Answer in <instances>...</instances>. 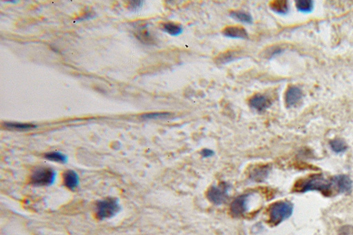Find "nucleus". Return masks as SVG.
Wrapping results in <instances>:
<instances>
[{
	"label": "nucleus",
	"mask_w": 353,
	"mask_h": 235,
	"mask_svg": "<svg viewBox=\"0 0 353 235\" xmlns=\"http://www.w3.org/2000/svg\"><path fill=\"white\" fill-rule=\"evenodd\" d=\"M64 184L67 188L74 190L78 186L80 183L79 176L74 170H67L64 173Z\"/></svg>",
	"instance_id": "nucleus-11"
},
{
	"label": "nucleus",
	"mask_w": 353,
	"mask_h": 235,
	"mask_svg": "<svg viewBox=\"0 0 353 235\" xmlns=\"http://www.w3.org/2000/svg\"><path fill=\"white\" fill-rule=\"evenodd\" d=\"M56 172L49 167H39L34 169L30 177V183L37 186H47L56 181Z\"/></svg>",
	"instance_id": "nucleus-4"
},
{
	"label": "nucleus",
	"mask_w": 353,
	"mask_h": 235,
	"mask_svg": "<svg viewBox=\"0 0 353 235\" xmlns=\"http://www.w3.org/2000/svg\"><path fill=\"white\" fill-rule=\"evenodd\" d=\"M4 126L8 129H14V130H28L36 128V125L32 124L20 123H5Z\"/></svg>",
	"instance_id": "nucleus-19"
},
{
	"label": "nucleus",
	"mask_w": 353,
	"mask_h": 235,
	"mask_svg": "<svg viewBox=\"0 0 353 235\" xmlns=\"http://www.w3.org/2000/svg\"><path fill=\"white\" fill-rule=\"evenodd\" d=\"M334 188L332 180L327 179L323 174H316L310 178L304 180L296 187L300 192L318 191L324 195H330L331 190Z\"/></svg>",
	"instance_id": "nucleus-1"
},
{
	"label": "nucleus",
	"mask_w": 353,
	"mask_h": 235,
	"mask_svg": "<svg viewBox=\"0 0 353 235\" xmlns=\"http://www.w3.org/2000/svg\"><path fill=\"white\" fill-rule=\"evenodd\" d=\"M296 8L304 14H308L314 10V2L311 0H298L296 1Z\"/></svg>",
	"instance_id": "nucleus-18"
},
{
	"label": "nucleus",
	"mask_w": 353,
	"mask_h": 235,
	"mask_svg": "<svg viewBox=\"0 0 353 235\" xmlns=\"http://www.w3.org/2000/svg\"><path fill=\"white\" fill-rule=\"evenodd\" d=\"M121 207L117 198L108 197L96 203V215L99 220L114 217L120 212Z\"/></svg>",
	"instance_id": "nucleus-3"
},
{
	"label": "nucleus",
	"mask_w": 353,
	"mask_h": 235,
	"mask_svg": "<svg viewBox=\"0 0 353 235\" xmlns=\"http://www.w3.org/2000/svg\"><path fill=\"white\" fill-rule=\"evenodd\" d=\"M44 157L48 161L57 162V163H66L67 162L66 156L61 152L47 153V154H45Z\"/></svg>",
	"instance_id": "nucleus-20"
},
{
	"label": "nucleus",
	"mask_w": 353,
	"mask_h": 235,
	"mask_svg": "<svg viewBox=\"0 0 353 235\" xmlns=\"http://www.w3.org/2000/svg\"><path fill=\"white\" fill-rule=\"evenodd\" d=\"M334 188L340 194H348L352 188V181L346 175H338L331 178Z\"/></svg>",
	"instance_id": "nucleus-6"
},
{
	"label": "nucleus",
	"mask_w": 353,
	"mask_h": 235,
	"mask_svg": "<svg viewBox=\"0 0 353 235\" xmlns=\"http://www.w3.org/2000/svg\"><path fill=\"white\" fill-rule=\"evenodd\" d=\"M130 4L131 9H138L142 6V1H134L131 2Z\"/></svg>",
	"instance_id": "nucleus-24"
},
{
	"label": "nucleus",
	"mask_w": 353,
	"mask_h": 235,
	"mask_svg": "<svg viewBox=\"0 0 353 235\" xmlns=\"http://www.w3.org/2000/svg\"><path fill=\"white\" fill-rule=\"evenodd\" d=\"M230 16L236 21L241 22V23L245 24H249V25L252 24V21H254L252 16L249 13L244 12V11H231Z\"/></svg>",
	"instance_id": "nucleus-14"
},
{
	"label": "nucleus",
	"mask_w": 353,
	"mask_h": 235,
	"mask_svg": "<svg viewBox=\"0 0 353 235\" xmlns=\"http://www.w3.org/2000/svg\"><path fill=\"white\" fill-rule=\"evenodd\" d=\"M222 34L226 37L248 39V34L244 27L240 26H228L223 29Z\"/></svg>",
	"instance_id": "nucleus-10"
},
{
	"label": "nucleus",
	"mask_w": 353,
	"mask_h": 235,
	"mask_svg": "<svg viewBox=\"0 0 353 235\" xmlns=\"http://www.w3.org/2000/svg\"><path fill=\"white\" fill-rule=\"evenodd\" d=\"M172 114L169 112H154L143 114L141 117L146 120H158L166 119V118L172 117Z\"/></svg>",
	"instance_id": "nucleus-21"
},
{
	"label": "nucleus",
	"mask_w": 353,
	"mask_h": 235,
	"mask_svg": "<svg viewBox=\"0 0 353 235\" xmlns=\"http://www.w3.org/2000/svg\"><path fill=\"white\" fill-rule=\"evenodd\" d=\"M248 103L250 107L259 112H264L272 105V102H271L270 98L266 95L260 94V93L254 94L249 99Z\"/></svg>",
	"instance_id": "nucleus-8"
},
{
	"label": "nucleus",
	"mask_w": 353,
	"mask_h": 235,
	"mask_svg": "<svg viewBox=\"0 0 353 235\" xmlns=\"http://www.w3.org/2000/svg\"><path fill=\"white\" fill-rule=\"evenodd\" d=\"M330 148L336 154H341L347 150L348 145L344 140L342 138H334L330 142Z\"/></svg>",
	"instance_id": "nucleus-17"
},
{
	"label": "nucleus",
	"mask_w": 353,
	"mask_h": 235,
	"mask_svg": "<svg viewBox=\"0 0 353 235\" xmlns=\"http://www.w3.org/2000/svg\"><path fill=\"white\" fill-rule=\"evenodd\" d=\"M303 97V93L299 87H289L285 94V103L288 107L296 106L301 101Z\"/></svg>",
	"instance_id": "nucleus-9"
},
{
	"label": "nucleus",
	"mask_w": 353,
	"mask_h": 235,
	"mask_svg": "<svg viewBox=\"0 0 353 235\" xmlns=\"http://www.w3.org/2000/svg\"><path fill=\"white\" fill-rule=\"evenodd\" d=\"M270 170V167L268 165L256 167L250 172L251 179L256 182L264 181L268 177Z\"/></svg>",
	"instance_id": "nucleus-12"
},
{
	"label": "nucleus",
	"mask_w": 353,
	"mask_h": 235,
	"mask_svg": "<svg viewBox=\"0 0 353 235\" xmlns=\"http://www.w3.org/2000/svg\"><path fill=\"white\" fill-rule=\"evenodd\" d=\"M269 7L271 10L278 14L286 15L288 14L289 10L288 2L284 0H274L270 2Z\"/></svg>",
	"instance_id": "nucleus-15"
},
{
	"label": "nucleus",
	"mask_w": 353,
	"mask_h": 235,
	"mask_svg": "<svg viewBox=\"0 0 353 235\" xmlns=\"http://www.w3.org/2000/svg\"><path fill=\"white\" fill-rule=\"evenodd\" d=\"M294 212V205L290 202L281 201L272 204L269 208V221L274 225H278L290 218Z\"/></svg>",
	"instance_id": "nucleus-2"
},
{
	"label": "nucleus",
	"mask_w": 353,
	"mask_h": 235,
	"mask_svg": "<svg viewBox=\"0 0 353 235\" xmlns=\"http://www.w3.org/2000/svg\"><path fill=\"white\" fill-rule=\"evenodd\" d=\"M250 194H246L238 196L230 205V212L236 217L242 216L248 208V198Z\"/></svg>",
	"instance_id": "nucleus-7"
},
{
	"label": "nucleus",
	"mask_w": 353,
	"mask_h": 235,
	"mask_svg": "<svg viewBox=\"0 0 353 235\" xmlns=\"http://www.w3.org/2000/svg\"><path fill=\"white\" fill-rule=\"evenodd\" d=\"M229 189L230 185L225 182H222L218 185H212L208 189L207 198L214 205H222L228 199Z\"/></svg>",
	"instance_id": "nucleus-5"
},
{
	"label": "nucleus",
	"mask_w": 353,
	"mask_h": 235,
	"mask_svg": "<svg viewBox=\"0 0 353 235\" xmlns=\"http://www.w3.org/2000/svg\"><path fill=\"white\" fill-rule=\"evenodd\" d=\"M164 31L168 33L170 36H178L183 32V28L181 25L178 24L169 22V23H164L162 25Z\"/></svg>",
	"instance_id": "nucleus-16"
},
{
	"label": "nucleus",
	"mask_w": 353,
	"mask_h": 235,
	"mask_svg": "<svg viewBox=\"0 0 353 235\" xmlns=\"http://www.w3.org/2000/svg\"><path fill=\"white\" fill-rule=\"evenodd\" d=\"M240 55H241V52H238V51H227V52L222 53V54L218 55L214 58V61H216V64H219V65H225V64L234 61L236 58L240 57Z\"/></svg>",
	"instance_id": "nucleus-13"
},
{
	"label": "nucleus",
	"mask_w": 353,
	"mask_h": 235,
	"mask_svg": "<svg viewBox=\"0 0 353 235\" xmlns=\"http://www.w3.org/2000/svg\"><path fill=\"white\" fill-rule=\"evenodd\" d=\"M201 154L202 156H203V157L208 158L214 156V151L212 150V149L206 148L203 149L202 150Z\"/></svg>",
	"instance_id": "nucleus-23"
},
{
	"label": "nucleus",
	"mask_w": 353,
	"mask_h": 235,
	"mask_svg": "<svg viewBox=\"0 0 353 235\" xmlns=\"http://www.w3.org/2000/svg\"><path fill=\"white\" fill-rule=\"evenodd\" d=\"M282 52L281 48H278V47H272V48L267 49L264 52L262 53V56L266 58H272L274 55L280 54Z\"/></svg>",
	"instance_id": "nucleus-22"
}]
</instances>
